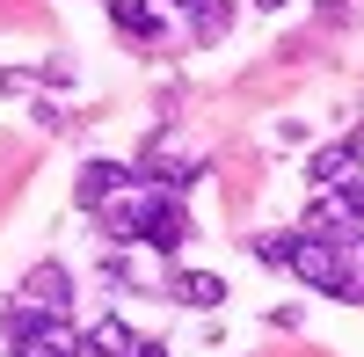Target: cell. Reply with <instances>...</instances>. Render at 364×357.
Instances as JSON below:
<instances>
[{"mask_svg":"<svg viewBox=\"0 0 364 357\" xmlns=\"http://www.w3.org/2000/svg\"><path fill=\"white\" fill-rule=\"evenodd\" d=\"M132 183H139V168H124V161H87L80 183H73V204H80V212H102V204L124 197Z\"/></svg>","mask_w":364,"mask_h":357,"instance_id":"1","label":"cell"},{"mask_svg":"<svg viewBox=\"0 0 364 357\" xmlns=\"http://www.w3.org/2000/svg\"><path fill=\"white\" fill-rule=\"evenodd\" d=\"M357 168H364V132H350V139H336V146H321V154L306 161V183H314V190H343Z\"/></svg>","mask_w":364,"mask_h":357,"instance_id":"2","label":"cell"},{"mask_svg":"<svg viewBox=\"0 0 364 357\" xmlns=\"http://www.w3.org/2000/svg\"><path fill=\"white\" fill-rule=\"evenodd\" d=\"M22 307H44V314H73V270L66 262H37L22 277Z\"/></svg>","mask_w":364,"mask_h":357,"instance_id":"3","label":"cell"},{"mask_svg":"<svg viewBox=\"0 0 364 357\" xmlns=\"http://www.w3.org/2000/svg\"><path fill=\"white\" fill-rule=\"evenodd\" d=\"M161 299H175V307H219L226 299V277H211V270H168Z\"/></svg>","mask_w":364,"mask_h":357,"instance_id":"4","label":"cell"},{"mask_svg":"<svg viewBox=\"0 0 364 357\" xmlns=\"http://www.w3.org/2000/svg\"><path fill=\"white\" fill-rule=\"evenodd\" d=\"M109 22L124 29L132 44H154L161 29H168V22H161V8H154V0H109Z\"/></svg>","mask_w":364,"mask_h":357,"instance_id":"5","label":"cell"},{"mask_svg":"<svg viewBox=\"0 0 364 357\" xmlns=\"http://www.w3.org/2000/svg\"><path fill=\"white\" fill-rule=\"evenodd\" d=\"M139 343H146V336H132L124 314H102L95 329H87V350H95V357H139Z\"/></svg>","mask_w":364,"mask_h":357,"instance_id":"6","label":"cell"},{"mask_svg":"<svg viewBox=\"0 0 364 357\" xmlns=\"http://www.w3.org/2000/svg\"><path fill=\"white\" fill-rule=\"evenodd\" d=\"M226 29H233V0H197L190 8V37L197 44H219Z\"/></svg>","mask_w":364,"mask_h":357,"instance_id":"7","label":"cell"},{"mask_svg":"<svg viewBox=\"0 0 364 357\" xmlns=\"http://www.w3.org/2000/svg\"><path fill=\"white\" fill-rule=\"evenodd\" d=\"M299 241H306V226H299V233H262V241H255V255L269 262V270H291V255H299Z\"/></svg>","mask_w":364,"mask_h":357,"instance_id":"8","label":"cell"},{"mask_svg":"<svg viewBox=\"0 0 364 357\" xmlns=\"http://www.w3.org/2000/svg\"><path fill=\"white\" fill-rule=\"evenodd\" d=\"M139 357H168V343H154V336H146V343H139Z\"/></svg>","mask_w":364,"mask_h":357,"instance_id":"9","label":"cell"},{"mask_svg":"<svg viewBox=\"0 0 364 357\" xmlns=\"http://www.w3.org/2000/svg\"><path fill=\"white\" fill-rule=\"evenodd\" d=\"M161 8H175V15H190V8H197V0H161Z\"/></svg>","mask_w":364,"mask_h":357,"instance_id":"10","label":"cell"},{"mask_svg":"<svg viewBox=\"0 0 364 357\" xmlns=\"http://www.w3.org/2000/svg\"><path fill=\"white\" fill-rule=\"evenodd\" d=\"M255 8H269V15H277V8H284V0H255Z\"/></svg>","mask_w":364,"mask_h":357,"instance_id":"11","label":"cell"},{"mask_svg":"<svg viewBox=\"0 0 364 357\" xmlns=\"http://www.w3.org/2000/svg\"><path fill=\"white\" fill-rule=\"evenodd\" d=\"M357 307H364V292H357Z\"/></svg>","mask_w":364,"mask_h":357,"instance_id":"12","label":"cell"}]
</instances>
